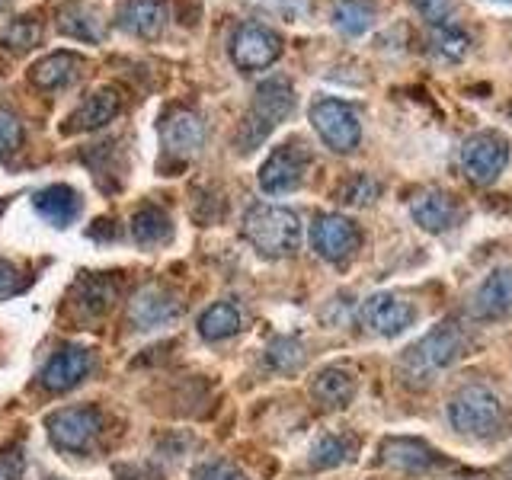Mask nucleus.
<instances>
[{
  "instance_id": "1",
  "label": "nucleus",
  "mask_w": 512,
  "mask_h": 480,
  "mask_svg": "<svg viewBox=\"0 0 512 480\" xmlns=\"http://www.w3.org/2000/svg\"><path fill=\"white\" fill-rule=\"evenodd\" d=\"M448 423L471 442H500L509 436V410L490 384H461L448 397Z\"/></svg>"
},
{
  "instance_id": "2",
  "label": "nucleus",
  "mask_w": 512,
  "mask_h": 480,
  "mask_svg": "<svg viewBox=\"0 0 512 480\" xmlns=\"http://www.w3.org/2000/svg\"><path fill=\"white\" fill-rule=\"evenodd\" d=\"M471 349H474L471 330L461 320H442L439 327H432L400 356V372H404L407 381H429L432 375L461 362Z\"/></svg>"
},
{
  "instance_id": "3",
  "label": "nucleus",
  "mask_w": 512,
  "mask_h": 480,
  "mask_svg": "<svg viewBox=\"0 0 512 480\" xmlns=\"http://www.w3.org/2000/svg\"><path fill=\"white\" fill-rule=\"evenodd\" d=\"M244 237L266 260H285L301 244V221L292 208L282 205H253L244 218Z\"/></svg>"
},
{
  "instance_id": "4",
  "label": "nucleus",
  "mask_w": 512,
  "mask_h": 480,
  "mask_svg": "<svg viewBox=\"0 0 512 480\" xmlns=\"http://www.w3.org/2000/svg\"><path fill=\"white\" fill-rule=\"evenodd\" d=\"M292 106H295V90L285 77H272V80H266V84L256 87L253 106L244 116V125H240L237 148L253 151L256 144L266 141V135L272 132V128L292 112Z\"/></svg>"
},
{
  "instance_id": "5",
  "label": "nucleus",
  "mask_w": 512,
  "mask_h": 480,
  "mask_svg": "<svg viewBox=\"0 0 512 480\" xmlns=\"http://www.w3.org/2000/svg\"><path fill=\"white\" fill-rule=\"evenodd\" d=\"M458 164L474 186H493L509 167V141L500 132H477L461 144Z\"/></svg>"
},
{
  "instance_id": "6",
  "label": "nucleus",
  "mask_w": 512,
  "mask_h": 480,
  "mask_svg": "<svg viewBox=\"0 0 512 480\" xmlns=\"http://www.w3.org/2000/svg\"><path fill=\"white\" fill-rule=\"evenodd\" d=\"M311 125L320 141L336 154H352L362 141L359 112L343 100H333V96H324L311 106Z\"/></svg>"
},
{
  "instance_id": "7",
  "label": "nucleus",
  "mask_w": 512,
  "mask_h": 480,
  "mask_svg": "<svg viewBox=\"0 0 512 480\" xmlns=\"http://www.w3.org/2000/svg\"><path fill=\"white\" fill-rule=\"evenodd\" d=\"M311 167V151L298 141L279 144L276 151L266 157V164L260 167V189L269 196H282L301 186L304 173Z\"/></svg>"
},
{
  "instance_id": "8",
  "label": "nucleus",
  "mask_w": 512,
  "mask_h": 480,
  "mask_svg": "<svg viewBox=\"0 0 512 480\" xmlns=\"http://www.w3.org/2000/svg\"><path fill=\"white\" fill-rule=\"evenodd\" d=\"M282 55V39L260 23L237 26L231 39V58L240 71H266Z\"/></svg>"
},
{
  "instance_id": "9",
  "label": "nucleus",
  "mask_w": 512,
  "mask_h": 480,
  "mask_svg": "<svg viewBox=\"0 0 512 480\" xmlns=\"http://www.w3.org/2000/svg\"><path fill=\"white\" fill-rule=\"evenodd\" d=\"M362 324L378 336H400L416 324V308L397 292H375L362 301Z\"/></svg>"
},
{
  "instance_id": "10",
  "label": "nucleus",
  "mask_w": 512,
  "mask_h": 480,
  "mask_svg": "<svg viewBox=\"0 0 512 480\" xmlns=\"http://www.w3.org/2000/svg\"><path fill=\"white\" fill-rule=\"evenodd\" d=\"M100 423H103L100 413L93 407H64L48 416L45 429H48V439H52L61 452H84L96 432H100Z\"/></svg>"
},
{
  "instance_id": "11",
  "label": "nucleus",
  "mask_w": 512,
  "mask_h": 480,
  "mask_svg": "<svg viewBox=\"0 0 512 480\" xmlns=\"http://www.w3.org/2000/svg\"><path fill=\"white\" fill-rule=\"evenodd\" d=\"M311 244L327 263H346L359 250L362 234L343 215H317V221L311 224Z\"/></svg>"
},
{
  "instance_id": "12",
  "label": "nucleus",
  "mask_w": 512,
  "mask_h": 480,
  "mask_svg": "<svg viewBox=\"0 0 512 480\" xmlns=\"http://www.w3.org/2000/svg\"><path fill=\"white\" fill-rule=\"evenodd\" d=\"M410 215L429 234L452 231L455 224L464 218L458 199L448 196L445 189H436V186H426L420 192H413V196H410Z\"/></svg>"
},
{
  "instance_id": "13",
  "label": "nucleus",
  "mask_w": 512,
  "mask_h": 480,
  "mask_svg": "<svg viewBox=\"0 0 512 480\" xmlns=\"http://www.w3.org/2000/svg\"><path fill=\"white\" fill-rule=\"evenodd\" d=\"M183 314V301L176 298L170 288L164 285H148L135 295V301L128 304V320L135 330H157L167 327L170 320Z\"/></svg>"
},
{
  "instance_id": "14",
  "label": "nucleus",
  "mask_w": 512,
  "mask_h": 480,
  "mask_svg": "<svg viewBox=\"0 0 512 480\" xmlns=\"http://www.w3.org/2000/svg\"><path fill=\"white\" fill-rule=\"evenodd\" d=\"M471 314L477 320H487V324L512 317V266L493 269L490 276L477 285V292L471 298Z\"/></svg>"
},
{
  "instance_id": "15",
  "label": "nucleus",
  "mask_w": 512,
  "mask_h": 480,
  "mask_svg": "<svg viewBox=\"0 0 512 480\" xmlns=\"http://www.w3.org/2000/svg\"><path fill=\"white\" fill-rule=\"evenodd\" d=\"M122 109V96L112 87H100L96 93H90L84 103H80L68 119H64L61 132L64 135H80V132H93V128H103L106 122H112Z\"/></svg>"
},
{
  "instance_id": "16",
  "label": "nucleus",
  "mask_w": 512,
  "mask_h": 480,
  "mask_svg": "<svg viewBox=\"0 0 512 480\" xmlns=\"http://www.w3.org/2000/svg\"><path fill=\"white\" fill-rule=\"evenodd\" d=\"M442 458L432 445L423 439H410V436H391L381 442V464L397 468L404 474H426L436 468Z\"/></svg>"
},
{
  "instance_id": "17",
  "label": "nucleus",
  "mask_w": 512,
  "mask_h": 480,
  "mask_svg": "<svg viewBox=\"0 0 512 480\" xmlns=\"http://www.w3.org/2000/svg\"><path fill=\"white\" fill-rule=\"evenodd\" d=\"M205 144V122L192 109H173L164 119V148L167 154L189 160L202 151Z\"/></svg>"
},
{
  "instance_id": "18",
  "label": "nucleus",
  "mask_w": 512,
  "mask_h": 480,
  "mask_svg": "<svg viewBox=\"0 0 512 480\" xmlns=\"http://www.w3.org/2000/svg\"><path fill=\"white\" fill-rule=\"evenodd\" d=\"M116 16L125 32L138 39H154L167 23V0H122Z\"/></svg>"
},
{
  "instance_id": "19",
  "label": "nucleus",
  "mask_w": 512,
  "mask_h": 480,
  "mask_svg": "<svg viewBox=\"0 0 512 480\" xmlns=\"http://www.w3.org/2000/svg\"><path fill=\"white\" fill-rule=\"evenodd\" d=\"M84 68H87V61L80 55L55 52V55L42 58L36 68L29 71V77H32V84L42 87V90H64V87H71L80 74H84Z\"/></svg>"
},
{
  "instance_id": "20",
  "label": "nucleus",
  "mask_w": 512,
  "mask_h": 480,
  "mask_svg": "<svg viewBox=\"0 0 512 480\" xmlns=\"http://www.w3.org/2000/svg\"><path fill=\"white\" fill-rule=\"evenodd\" d=\"M311 394L324 410H343L352 404V397H356V378H352V372H346V368L330 365L324 372L314 375Z\"/></svg>"
},
{
  "instance_id": "21",
  "label": "nucleus",
  "mask_w": 512,
  "mask_h": 480,
  "mask_svg": "<svg viewBox=\"0 0 512 480\" xmlns=\"http://www.w3.org/2000/svg\"><path fill=\"white\" fill-rule=\"evenodd\" d=\"M32 205H36V212L52 224V228H68L71 221H77L80 208H84V202H80V196L71 189V186H45L42 192H36V199H32Z\"/></svg>"
},
{
  "instance_id": "22",
  "label": "nucleus",
  "mask_w": 512,
  "mask_h": 480,
  "mask_svg": "<svg viewBox=\"0 0 512 480\" xmlns=\"http://www.w3.org/2000/svg\"><path fill=\"white\" fill-rule=\"evenodd\" d=\"M90 372V356L84 349H61L42 368V384L48 391H68Z\"/></svg>"
},
{
  "instance_id": "23",
  "label": "nucleus",
  "mask_w": 512,
  "mask_h": 480,
  "mask_svg": "<svg viewBox=\"0 0 512 480\" xmlns=\"http://www.w3.org/2000/svg\"><path fill=\"white\" fill-rule=\"evenodd\" d=\"M359 452V439L349 436V432H327V436H320L311 452H308V461L314 471H330V468H340V464L352 461Z\"/></svg>"
},
{
  "instance_id": "24",
  "label": "nucleus",
  "mask_w": 512,
  "mask_h": 480,
  "mask_svg": "<svg viewBox=\"0 0 512 480\" xmlns=\"http://www.w3.org/2000/svg\"><path fill=\"white\" fill-rule=\"evenodd\" d=\"M58 29L64 36L80 39V42H100L106 32L100 13L87 4H80V0H68V4L58 10Z\"/></svg>"
},
{
  "instance_id": "25",
  "label": "nucleus",
  "mask_w": 512,
  "mask_h": 480,
  "mask_svg": "<svg viewBox=\"0 0 512 480\" xmlns=\"http://www.w3.org/2000/svg\"><path fill=\"white\" fill-rule=\"evenodd\" d=\"M170 234H173L170 215H167L160 205L148 202V205L138 208V212L132 215V237L138 240L141 247H157V244H164V240H170Z\"/></svg>"
},
{
  "instance_id": "26",
  "label": "nucleus",
  "mask_w": 512,
  "mask_h": 480,
  "mask_svg": "<svg viewBox=\"0 0 512 480\" xmlns=\"http://www.w3.org/2000/svg\"><path fill=\"white\" fill-rule=\"evenodd\" d=\"M375 23V4L372 0H336L333 7V26L343 32V36L356 39L362 32H368Z\"/></svg>"
},
{
  "instance_id": "27",
  "label": "nucleus",
  "mask_w": 512,
  "mask_h": 480,
  "mask_svg": "<svg viewBox=\"0 0 512 480\" xmlns=\"http://www.w3.org/2000/svg\"><path fill=\"white\" fill-rule=\"evenodd\" d=\"M237 330H240V311L228 301L212 304V308H208L202 314V320H199V333H202V340H208V343L228 340V336H234Z\"/></svg>"
},
{
  "instance_id": "28",
  "label": "nucleus",
  "mask_w": 512,
  "mask_h": 480,
  "mask_svg": "<svg viewBox=\"0 0 512 480\" xmlns=\"http://www.w3.org/2000/svg\"><path fill=\"white\" fill-rule=\"evenodd\" d=\"M112 301H116V285L106 276H93V279H84L77 288V308L90 314V317H100L112 308Z\"/></svg>"
},
{
  "instance_id": "29",
  "label": "nucleus",
  "mask_w": 512,
  "mask_h": 480,
  "mask_svg": "<svg viewBox=\"0 0 512 480\" xmlns=\"http://www.w3.org/2000/svg\"><path fill=\"white\" fill-rule=\"evenodd\" d=\"M468 45H471L468 32L452 20L436 23V29H432V52H439L445 61H461L468 55Z\"/></svg>"
},
{
  "instance_id": "30",
  "label": "nucleus",
  "mask_w": 512,
  "mask_h": 480,
  "mask_svg": "<svg viewBox=\"0 0 512 480\" xmlns=\"http://www.w3.org/2000/svg\"><path fill=\"white\" fill-rule=\"evenodd\" d=\"M42 39V23L36 16H20V20H13L4 32H0V42L10 45L13 52H29V48H36Z\"/></svg>"
},
{
  "instance_id": "31",
  "label": "nucleus",
  "mask_w": 512,
  "mask_h": 480,
  "mask_svg": "<svg viewBox=\"0 0 512 480\" xmlns=\"http://www.w3.org/2000/svg\"><path fill=\"white\" fill-rule=\"evenodd\" d=\"M378 192H381L378 180H372L368 173H352L336 196H340V202H346V205H372L378 199Z\"/></svg>"
},
{
  "instance_id": "32",
  "label": "nucleus",
  "mask_w": 512,
  "mask_h": 480,
  "mask_svg": "<svg viewBox=\"0 0 512 480\" xmlns=\"http://www.w3.org/2000/svg\"><path fill=\"white\" fill-rule=\"evenodd\" d=\"M256 7L272 13V16H279V20L285 23H295V20H304L308 16V0H253Z\"/></svg>"
},
{
  "instance_id": "33",
  "label": "nucleus",
  "mask_w": 512,
  "mask_h": 480,
  "mask_svg": "<svg viewBox=\"0 0 512 480\" xmlns=\"http://www.w3.org/2000/svg\"><path fill=\"white\" fill-rule=\"evenodd\" d=\"M23 144V122L16 119V112L0 109V154H10Z\"/></svg>"
},
{
  "instance_id": "34",
  "label": "nucleus",
  "mask_w": 512,
  "mask_h": 480,
  "mask_svg": "<svg viewBox=\"0 0 512 480\" xmlns=\"http://www.w3.org/2000/svg\"><path fill=\"white\" fill-rule=\"evenodd\" d=\"M301 359H304L301 346L295 340H276L269 346V362L276 368H282V372H292V368H298Z\"/></svg>"
},
{
  "instance_id": "35",
  "label": "nucleus",
  "mask_w": 512,
  "mask_h": 480,
  "mask_svg": "<svg viewBox=\"0 0 512 480\" xmlns=\"http://www.w3.org/2000/svg\"><path fill=\"white\" fill-rule=\"evenodd\" d=\"M410 4L420 10L426 20L432 23H445V20H452V7H455V0H410Z\"/></svg>"
},
{
  "instance_id": "36",
  "label": "nucleus",
  "mask_w": 512,
  "mask_h": 480,
  "mask_svg": "<svg viewBox=\"0 0 512 480\" xmlns=\"http://www.w3.org/2000/svg\"><path fill=\"white\" fill-rule=\"evenodd\" d=\"M23 474V452L16 445L0 448V480H20Z\"/></svg>"
},
{
  "instance_id": "37",
  "label": "nucleus",
  "mask_w": 512,
  "mask_h": 480,
  "mask_svg": "<svg viewBox=\"0 0 512 480\" xmlns=\"http://www.w3.org/2000/svg\"><path fill=\"white\" fill-rule=\"evenodd\" d=\"M16 292H20V272L0 260V298H10Z\"/></svg>"
},
{
  "instance_id": "38",
  "label": "nucleus",
  "mask_w": 512,
  "mask_h": 480,
  "mask_svg": "<svg viewBox=\"0 0 512 480\" xmlns=\"http://www.w3.org/2000/svg\"><path fill=\"white\" fill-rule=\"evenodd\" d=\"M199 480H247L240 471H231V468H224V464H212V468H205L199 474Z\"/></svg>"
},
{
  "instance_id": "39",
  "label": "nucleus",
  "mask_w": 512,
  "mask_h": 480,
  "mask_svg": "<svg viewBox=\"0 0 512 480\" xmlns=\"http://www.w3.org/2000/svg\"><path fill=\"white\" fill-rule=\"evenodd\" d=\"M10 4H13V0H0V10H7Z\"/></svg>"
},
{
  "instance_id": "40",
  "label": "nucleus",
  "mask_w": 512,
  "mask_h": 480,
  "mask_svg": "<svg viewBox=\"0 0 512 480\" xmlns=\"http://www.w3.org/2000/svg\"><path fill=\"white\" fill-rule=\"evenodd\" d=\"M503 4H512V0H503Z\"/></svg>"
},
{
  "instance_id": "41",
  "label": "nucleus",
  "mask_w": 512,
  "mask_h": 480,
  "mask_svg": "<svg viewBox=\"0 0 512 480\" xmlns=\"http://www.w3.org/2000/svg\"><path fill=\"white\" fill-rule=\"evenodd\" d=\"M509 116H512V106H509Z\"/></svg>"
}]
</instances>
